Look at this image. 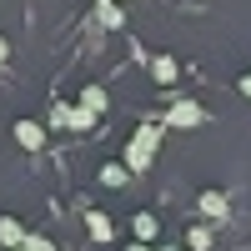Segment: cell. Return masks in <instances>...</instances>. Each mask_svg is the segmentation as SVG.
<instances>
[{
	"instance_id": "ffe728a7",
	"label": "cell",
	"mask_w": 251,
	"mask_h": 251,
	"mask_svg": "<svg viewBox=\"0 0 251 251\" xmlns=\"http://www.w3.org/2000/svg\"><path fill=\"white\" fill-rule=\"evenodd\" d=\"M5 251H25V246H5Z\"/></svg>"
},
{
	"instance_id": "6da1fadb",
	"label": "cell",
	"mask_w": 251,
	"mask_h": 251,
	"mask_svg": "<svg viewBox=\"0 0 251 251\" xmlns=\"http://www.w3.org/2000/svg\"><path fill=\"white\" fill-rule=\"evenodd\" d=\"M156 146H161V126H156V121H146L141 131L131 136V146H126V161H121V166H126L131 176H136V171H151V161H156Z\"/></svg>"
},
{
	"instance_id": "4fadbf2b",
	"label": "cell",
	"mask_w": 251,
	"mask_h": 251,
	"mask_svg": "<svg viewBox=\"0 0 251 251\" xmlns=\"http://www.w3.org/2000/svg\"><path fill=\"white\" fill-rule=\"evenodd\" d=\"M20 246H25V251H55V241H50V236H35V231L20 236Z\"/></svg>"
},
{
	"instance_id": "8fae6325",
	"label": "cell",
	"mask_w": 251,
	"mask_h": 251,
	"mask_svg": "<svg viewBox=\"0 0 251 251\" xmlns=\"http://www.w3.org/2000/svg\"><path fill=\"white\" fill-rule=\"evenodd\" d=\"M20 236H25V226L15 216H0V246H20Z\"/></svg>"
},
{
	"instance_id": "d6986e66",
	"label": "cell",
	"mask_w": 251,
	"mask_h": 251,
	"mask_svg": "<svg viewBox=\"0 0 251 251\" xmlns=\"http://www.w3.org/2000/svg\"><path fill=\"white\" fill-rule=\"evenodd\" d=\"M156 251H176V246H156Z\"/></svg>"
},
{
	"instance_id": "9a60e30c",
	"label": "cell",
	"mask_w": 251,
	"mask_h": 251,
	"mask_svg": "<svg viewBox=\"0 0 251 251\" xmlns=\"http://www.w3.org/2000/svg\"><path fill=\"white\" fill-rule=\"evenodd\" d=\"M50 126H71V106H50Z\"/></svg>"
},
{
	"instance_id": "7a4b0ae2",
	"label": "cell",
	"mask_w": 251,
	"mask_h": 251,
	"mask_svg": "<svg viewBox=\"0 0 251 251\" xmlns=\"http://www.w3.org/2000/svg\"><path fill=\"white\" fill-rule=\"evenodd\" d=\"M161 126H171V131H196V126H206V111L196 100H171V111L161 116Z\"/></svg>"
},
{
	"instance_id": "e0dca14e",
	"label": "cell",
	"mask_w": 251,
	"mask_h": 251,
	"mask_svg": "<svg viewBox=\"0 0 251 251\" xmlns=\"http://www.w3.org/2000/svg\"><path fill=\"white\" fill-rule=\"evenodd\" d=\"M236 91H241V96H251V75H241V80H236Z\"/></svg>"
},
{
	"instance_id": "8992f818",
	"label": "cell",
	"mask_w": 251,
	"mask_h": 251,
	"mask_svg": "<svg viewBox=\"0 0 251 251\" xmlns=\"http://www.w3.org/2000/svg\"><path fill=\"white\" fill-rule=\"evenodd\" d=\"M100 186H111V191H121V186H131V171H126L121 161H106V166H100Z\"/></svg>"
},
{
	"instance_id": "5b68a950",
	"label": "cell",
	"mask_w": 251,
	"mask_h": 251,
	"mask_svg": "<svg viewBox=\"0 0 251 251\" xmlns=\"http://www.w3.org/2000/svg\"><path fill=\"white\" fill-rule=\"evenodd\" d=\"M111 106V96H106V86H86L80 91V111H91V116H100Z\"/></svg>"
},
{
	"instance_id": "7c38bea8",
	"label": "cell",
	"mask_w": 251,
	"mask_h": 251,
	"mask_svg": "<svg viewBox=\"0 0 251 251\" xmlns=\"http://www.w3.org/2000/svg\"><path fill=\"white\" fill-rule=\"evenodd\" d=\"M186 246H191V251H206V246H211V226H191V231H186Z\"/></svg>"
},
{
	"instance_id": "ba28073f",
	"label": "cell",
	"mask_w": 251,
	"mask_h": 251,
	"mask_svg": "<svg viewBox=\"0 0 251 251\" xmlns=\"http://www.w3.org/2000/svg\"><path fill=\"white\" fill-rule=\"evenodd\" d=\"M176 75H181V71H176L171 55H156V60H151V80H156V86H171Z\"/></svg>"
},
{
	"instance_id": "2e32d148",
	"label": "cell",
	"mask_w": 251,
	"mask_h": 251,
	"mask_svg": "<svg viewBox=\"0 0 251 251\" xmlns=\"http://www.w3.org/2000/svg\"><path fill=\"white\" fill-rule=\"evenodd\" d=\"M5 60H10V40L0 35V66H5Z\"/></svg>"
},
{
	"instance_id": "30bf717a",
	"label": "cell",
	"mask_w": 251,
	"mask_h": 251,
	"mask_svg": "<svg viewBox=\"0 0 251 251\" xmlns=\"http://www.w3.org/2000/svg\"><path fill=\"white\" fill-rule=\"evenodd\" d=\"M201 216H206V221H221V216H226V196H221V191H206V196H201Z\"/></svg>"
},
{
	"instance_id": "5bb4252c",
	"label": "cell",
	"mask_w": 251,
	"mask_h": 251,
	"mask_svg": "<svg viewBox=\"0 0 251 251\" xmlns=\"http://www.w3.org/2000/svg\"><path fill=\"white\" fill-rule=\"evenodd\" d=\"M91 126H96V116H91V111L71 106V131H91Z\"/></svg>"
},
{
	"instance_id": "52a82bcc",
	"label": "cell",
	"mask_w": 251,
	"mask_h": 251,
	"mask_svg": "<svg viewBox=\"0 0 251 251\" xmlns=\"http://www.w3.org/2000/svg\"><path fill=\"white\" fill-rule=\"evenodd\" d=\"M86 226H91V236H96V241H116V226H111L106 211H86Z\"/></svg>"
},
{
	"instance_id": "277c9868",
	"label": "cell",
	"mask_w": 251,
	"mask_h": 251,
	"mask_svg": "<svg viewBox=\"0 0 251 251\" xmlns=\"http://www.w3.org/2000/svg\"><path fill=\"white\" fill-rule=\"evenodd\" d=\"M96 20H100V30H121L126 25V10L116 5V0H96Z\"/></svg>"
},
{
	"instance_id": "9c48e42d",
	"label": "cell",
	"mask_w": 251,
	"mask_h": 251,
	"mask_svg": "<svg viewBox=\"0 0 251 251\" xmlns=\"http://www.w3.org/2000/svg\"><path fill=\"white\" fill-rule=\"evenodd\" d=\"M131 231H136V241H156V236H161V221H156L151 211H141V216L131 221Z\"/></svg>"
},
{
	"instance_id": "3957f363",
	"label": "cell",
	"mask_w": 251,
	"mask_h": 251,
	"mask_svg": "<svg viewBox=\"0 0 251 251\" xmlns=\"http://www.w3.org/2000/svg\"><path fill=\"white\" fill-rule=\"evenodd\" d=\"M15 146H20V151H40V146H46V126H40V121H15Z\"/></svg>"
},
{
	"instance_id": "ac0fdd59",
	"label": "cell",
	"mask_w": 251,
	"mask_h": 251,
	"mask_svg": "<svg viewBox=\"0 0 251 251\" xmlns=\"http://www.w3.org/2000/svg\"><path fill=\"white\" fill-rule=\"evenodd\" d=\"M126 251H156L151 241H131V246H126Z\"/></svg>"
}]
</instances>
